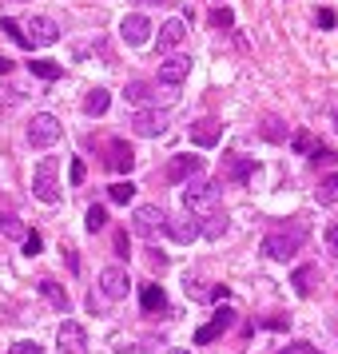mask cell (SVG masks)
<instances>
[{
    "label": "cell",
    "mask_w": 338,
    "mask_h": 354,
    "mask_svg": "<svg viewBox=\"0 0 338 354\" xmlns=\"http://www.w3.org/2000/svg\"><path fill=\"white\" fill-rule=\"evenodd\" d=\"M306 235H310V223L299 215V219H290L287 227L271 231V235L263 239V251H267V259H274V263H287V259L299 255V247L306 243Z\"/></svg>",
    "instance_id": "1"
},
{
    "label": "cell",
    "mask_w": 338,
    "mask_h": 354,
    "mask_svg": "<svg viewBox=\"0 0 338 354\" xmlns=\"http://www.w3.org/2000/svg\"><path fill=\"white\" fill-rule=\"evenodd\" d=\"M219 199H223V187H219L215 179H191V183L183 187V211L195 215V219L219 211Z\"/></svg>",
    "instance_id": "2"
},
{
    "label": "cell",
    "mask_w": 338,
    "mask_h": 354,
    "mask_svg": "<svg viewBox=\"0 0 338 354\" xmlns=\"http://www.w3.org/2000/svg\"><path fill=\"white\" fill-rule=\"evenodd\" d=\"M56 171H60V160L48 156V160L36 163V176H32V195L40 203H56L60 199V183H56Z\"/></svg>",
    "instance_id": "3"
},
{
    "label": "cell",
    "mask_w": 338,
    "mask_h": 354,
    "mask_svg": "<svg viewBox=\"0 0 338 354\" xmlns=\"http://www.w3.org/2000/svg\"><path fill=\"white\" fill-rule=\"evenodd\" d=\"M60 136H64V128H60V120H56L52 112H40V115H32V120H28V144L40 147V151H44V147H52Z\"/></svg>",
    "instance_id": "4"
},
{
    "label": "cell",
    "mask_w": 338,
    "mask_h": 354,
    "mask_svg": "<svg viewBox=\"0 0 338 354\" xmlns=\"http://www.w3.org/2000/svg\"><path fill=\"white\" fill-rule=\"evenodd\" d=\"M131 131L144 136V140H156V136L167 131V112L163 108H140V112L131 115Z\"/></svg>",
    "instance_id": "5"
},
{
    "label": "cell",
    "mask_w": 338,
    "mask_h": 354,
    "mask_svg": "<svg viewBox=\"0 0 338 354\" xmlns=\"http://www.w3.org/2000/svg\"><path fill=\"white\" fill-rule=\"evenodd\" d=\"M131 223H135L140 235H160V231H167V211L156 207V203H140L135 215H131Z\"/></svg>",
    "instance_id": "6"
},
{
    "label": "cell",
    "mask_w": 338,
    "mask_h": 354,
    "mask_svg": "<svg viewBox=\"0 0 338 354\" xmlns=\"http://www.w3.org/2000/svg\"><path fill=\"white\" fill-rule=\"evenodd\" d=\"M56 346H60V354H88V330L80 322L64 319L60 322V335H56Z\"/></svg>",
    "instance_id": "7"
},
{
    "label": "cell",
    "mask_w": 338,
    "mask_h": 354,
    "mask_svg": "<svg viewBox=\"0 0 338 354\" xmlns=\"http://www.w3.org/2000/svg\"><path fill=\"white\" fill-rule=\"evenodd\" d=\"M28 28H24V36H28V44L32 48H48V44H56L60 40V24L48 17H32V20H24Z\"/></svg>",
    "instance_id": "8"
},
{
    "label": "cell",
    "mask_w": 338,
    "mask_h": 354,
    "mask_svg": "<svg viewBox=\"0 0 338 354\" xmlns=\"http://www.w3.org/2000/svg\"><path fill=\"white\" fill-rule=\"evenodd\" d=\"M120 36H124V44L140 48V44L151 40V20H147L144 12H128V17L120 20Z\"/></svg>",
    "instance_id": "9"
},
{
    "label": "cell",
    "mask_w": 338,
    "mask_h": 354,
    "mask_svg": "<svg viewBox=\"0 0 338 354\" xmlns=\"http://www.w3.org/2000/svg\"><path fill=\"white\" fill-rule=\"evenodd\" d=\"M199 167H203V160L199 156H191V151H179L176 160L167 163V183H191V176H199Z\"/></svg>",
    "instance_id": "10"
},
{
    "label": "cell",
    "mask_w": 338,
    "mask_h": 354,
    "mask_svg": "<svg viewBox=\"0 0 338 354\" xmlns=\"http://www.w3.org/2000/svg\"><path fill=\"white\" fill-rule=\"evenodd\" d=\"M100 290L108 295V299H128V290H131V279L124 267H104L100 271Z\"/></svg>",
    "instance_id": "11"
},
{
    "label": "cell",
    "mask_w": 338,
    "mask_h": 354,
    "mask_svg": "<svg viewBox=\"0 0 338 354\" xmlns=\"http://www.w3.org/2000/svg\"><path fill=\"white\" fill-rule=\"evenodd\" d=\"M187 72H191V56H167L160 64V84L179 88V84L187 80Z\"/></svg>",
    "instance_id": "12"
},
{
    "label": "cell",
    "mask_w": 338,
    "mask_h": 354,
    "mask_svg": "<svg viewBox=\"0 0 338 354\" xmlns=\"http://www.w3.org/2000/svg\"><path fill=\"white\" fill-rule=\"evenodd\" d=\"M231 322H235V310H231V306H219V310L211 315L207 326H199V330H195V342H215V338L223 335Z\"/></svg>",
    "instance_id": "13"
},
{
    "label": "cell",
    "mask_w": 338,
    "mask_h": 354,
    "mask_svg": "<svg viewBox=\"0 0 338 354\" xmlns=\"http://www.w3.org/2000/svg\"><path fill=\"white\" fill-rule=\"evenodd\" d=\"M223 140V120H195L191 124V144L195 147H215Z\"/></svg>",
    "instance_id": "14"
},
{
    "label": "cell",
    "mask_w": 338,
    "mask_h": 354,
    "mask_svg": "<svg viewBox=\"0 0 338 354\" xmlns=\"http://www.w3.org/2000/svg\"><path fill=\"white\" fill-rule=\"evenodd\" d=\"M167 235L176 243L199 239V219H195V215H167Z\"/></svg>",
    "instance_id": "15"
},
{
    "label": "cell",
    "mask_w": 338,
    "mask_h": 354,
    "mask_svg": "<svg viewBox=\"0 0 338 354\" xmlns=\"http://www.w3.org/2000/svg\"><path fill=\"white\" fill-rule=\"evenodd\" d=\"M183 36H187V24H183L179 17H171V20H167V24L160 28V40H156V48L167 56V52H176L179 44H183Z\"/></svg>",
    "instance_id": "16"
},
{
    "label": "cell",
    "mask_w": 338,
    "mask_h": 354,
    "mask_svg": "<svg viewBox=\"0 0 338 354\" xmlns=\"http://www.w3.org/2000/svg\"><path fill=\"white\" fill-rule=\"evenodd\" d=\"M131 163H135V156H131V147L124 144V140H112L108 144V167H112L115 176H128Z\"/></svg>",
    "instance_id": "17"
},
{
    "label": "cell",
    "mask_w": 338,
    "mask_h": 354,
    "mask_svg": "<svg viewBox=\"0 0 338 354\" xmlns=\"http://www.w3.org/2000/svg\"><path fill=\"white\" fill-rule=\"evenodd\" d=\"M140 306H144V315H160V310H167V295H163V287L147 283V287L140 290Z\"/></svg>",
    "instance_id": "18"
},
{
    "label": "cell",
    "mask_w": 338,
    "mask_h": 354,
    "mask_svg": "<svg viewBox=\"0 0 338 354\" xmlns=\"http://www.w3.org/2000/svg\"><path fill=\"white\" fill-rule=\"evenodd\" d=\"M124 100H128V104H140V108H144V104H156V100H160V92H156L151 84H144V80H131L128 88H124Z\"/></svg>",
    "instance_id": "19"
},
{
    "label": "cell",
    "mask_w": 338,
    "mask_h": 354,
    "mask_svg": "<svg viewBox=\"0 0 338 354\" xmlns=\"http://www.w3.org/2000/svg\"><path fill=\"white\" fill-rule=\"evenodd\" d=\"M322 274H319V267H314V263H306V267H299V271H294V279H290V283H294V290H299V295H310V290H314V283H319Z\"/></svg>",
    "instance_id": "20"
},
{
    "label": "cell",
    "mask_w": 338,
    "mask_h": 354,
    "mask_svg": "<svg viewBox=\"0 0 338 354\" xmlns=\"http://www.w3.org/2000/svg\"><path fill=\"white\" fill-rule=\"evenodd\" d=\"M223 231H227V215H219V211L203 215V223H199V235L203 239H223Z\"/></svg>",
    "instance_id": "21"
},
{
    "label": "cell",
    "mask_w": 338,
    "mask_h": 354,
    "mask_svg": "<svg viewBox=\"0 0 338 354\" xmlns=\"http://www.w3.org/2000/svg\"><path fill=\"white\" fill-rule=\"evenodd\" d=\"M108 104H112L108 88H92V92L84 96V112H88V115H104V112H108Z\"/></svg>",
    "instance_id": "22"
},
{
    "label": "cell",
    "mask_w": 338,
    "mask_h": 354,
    "mask_svg": "<svg viewBox=\"0 0 338 354\" xmlns=\"http://www.w3.org/2000/svg\"><path fill=\"white\" fill-rule=\"evenodd\" d=\"M40 295L48 299L56 310H68V290L60 287V283H52V279H40Z\"/></svg>",
    "instance_id": "23"
},
{
    "label": "cell",
    "mask_w": 338,
    "mask_h": 354,
    "mask_svg": "<svg viewBox=\"0 0 338 354\" xmlns=\"http://www.w3.org/2000/svg\"><path fill=\"white\" fill-rule=\"evenodd\" d=\"M28 72H32L36 80H60V72H64V68L56 64V60H28Z\"/></svg>",
    "instance_id": "24"
},
{
    "label": "cell",
    "mask_w": 338,
    "mask_h": 354,
    "mask_svg": "<svg viewBox=\"0 0 338 354\" xmlns=\"http://www.w3.org/2000/svg\"><path fill=\"white\" fill-rule=\"evenodd\" d=\"M290 144H294V151H303V156H310V160H314V156H319V151H326V147L319 144V140H314V136H310V131H294V140H290Z\"/></svg>",
    "instance_id": "25"
},
{
    "label": "cell",
    "mask_w": 338,
    "mask_h": 354,
    "mask_svg": "<svg viewBox=\"0 0 338 354\" xmlns=\"http://www.w3.org/2000/svg\"><path fill=\"white\" fill-rule=\"evenodd\" d=\"M319 203L322 207H330V203H338V171L335 176H326V179H319Z\"/></svg>",
    "instance_id": "26"
},
{
    "label": "cell",
    "mask_w": 338,
    "mask_h": 354,
    "mask_svg": "<svg viewBox=\"0 0 338 354\" xmlns=\"http://www.w3.org/2000/svg\"><path fill=\"white\" fill-rule=\"evenodd\" d=\"M0 28H4V32L12 36V40H17L20 48H28V52H32V44H28V36H24V28H20V20H12V17H0Z\"/></svg>",
    "instance_id": "27"
},
{
    "label": "cell",
    "mask_w": 338,
    "mask_h": 354,
    "mask_svg": "<svg viewBox=\"0 0 338 354\" xmlns=\"http://www.w3.org/2000/svg\"><path fill=\"white\" fill-rule=\"evenodd\" d=\"M0 235H8V239H24L28 231H24V223H20L17 215H0Z\"/></svg>",
    "instance_id": "28"
},
{
    "label": "cell",
    "mask_w": 338,
    "mask_h": 354,
    "mask_svg": "<svg viewBox=\"0 0 338 354\" xmlns=\"http://www.w3.org/2000/svg\"><path fill=\"white\" fill-rule=\"evenodd\" d=\"M104 223H108V211L100 207V203H92V207H88V219H84V227L96 235V231H104Z\"/></svg>",
    "instance_id": "29"
},
{
    "label": "cell",
    "mask_w": 338,
    "mask_h": 354,
    "mask_svg": "<svg viewBox=\"0 0 338 354\" xmlns=\"http://www.w3.org/2000/svg\"><path fill=\"white\" fill-rule=\"evenodd\" d=\"M251 176H255V163L251 160H231V179L235 183H247Z\"/></svg>",
    "instance_id": "30"
},
{
    "label": "cell",
    "mask_w": 338,
    "mask_h": 354,
    "mask_svg": "<svg viewBox=\"0 0 338 354\" xmlns=\"http://www.w3.org/2000/svg\"><path fill=\"white\" fill-rule=\"evenodd\" d=\"M135 199V183H112V203H131Z\"/></svg>",
    "instance_id": "31"
},
{
    "label": "cell",
    "mask_w": 338,
    "mask_h": 354,
    "mask_svg": "<svg viewBox=\"0 0 338 354\" xmlns=\"http://www.w3.org/2000/svg\"><path fill=\"white\" fill-rule=\"evenodd\" d=\"M263 136H267V140H274V144H279V140H287V131H283V124H279V120H263Z\"/></svg>",
    "instance_id": "32"
},
{
    "label": "cell",
    "mask_w": 338,
    "mask_h": 354,
    "mask_svg": "<svg viewBox=\"0 0 338 354\" xmlns=\"http://www.w3.org/2000/svg\"><path fill=\"white\" fill-rule=\"evenodd\" d=\"M211 24H215V28H231V24H235V12H231V8H215V12H211Z\"/></svg>",
    "instance_id": "33"
},
{
    "label": "cell",
    "mask_w": 338,
    "mask_h": 354,
    "mask_svg": "<svg viewBox=\"0 0 338 354\" xmlns=\"http://www.w3.org/2000/svg\"><path fill=\"white\" fill-rule=\"evenodd\" d=\"M20 251H24L28 259H32V255H40V251H44V243H40V235H36V231H28V235H24V247H20Z\"/></svg>",
    "instance_id": "34"
},
{
    "label": "cell",
    "mask_w": 338,
    "mask_h": 354,
    "mask_svg": "<svg viewBox=\"0 0 338 354\" xmlns=\"http://www.w3.org/2000/svg\"><path fill=\"white\" fill-rule=\"evenodd\" d=\"M335 12H330V8H319V12H314V24H319L322 32H330V28H335Z\"/></svg>",
    "instance_id": "35"
},
{
    "label": "cell",
    "mask_w": 338,
    "mask_h": 354,
    "mask_svg": "<svg viewBox=\"0 0 338 354\" xmlns=\"http://www.w3.org/2000/svg\"><path fill=\"white\" fill-rule=\"evenodd\" d=\"M326 251L338 259V223H335V227H326Z\"/></svg>",
    "instance_id": "36"
},
{
    "label": "cell",
    "mask_w": 338,
    "mask_h": 354,
    "mask_svg": "<svg viewBox=\"0 0 338 354\" xmlns=\"http://www.w3.org/2000/svg\"><path fill=\"white\" fill-rule=\"evenodd\" d=\"M8 354H44V351H40V342H17Z\"/></svg>",
    "instance_id": "37"
},
{
    "label": "cell",
    "mask_w": 338,
    "mask_h": 354,
    "mask_svg": "<svg viewBox=\"0 0 338 354\" xmlns=\"http://www.w3.org/2000/svg\"><path fill=\"white\" fill-rule=\"evenodd\" d=\"M68 176H72V183H84V176H88V167H84L80 160H72V167H68Z\"/></svg>",
    "instance_id": "38"
},
{
    "label": "cell",
    "mask_w": 338,
    "mask_h": 354,
    "mask_svg": "<svg viewBox=\"0 0 338 354\" xmlns=\"http://www.w3.org/2000/svg\"><path fill=\"white\" fill-rule=\"evenodd\" d=\"M115 255H120V259H128V255H131V247H128V235H124V231L115 235Z\"/></svg>",
    "instance_id": "39"
},
{
    "label": "cell",
    "mask_w": 338,
    "mask_h": 354,
    "mask_svg": "<svg viewBox=\"0 0 338 354\" xmlns=\"http://www.w3.org/2000/svg\"><path fill=\"white\" fill-rule=\"evenodd\" d=\"M283 354H314V346H310V342H290Z\"/></svg>",
    "instance_id": "40"
},
{
    "label": "cell",
    "mask_w": 338,
    "mask_h": 354,
    "mask_svg": "<svg viewBox=\"0 0 338 354\" xmlns=\"http://www.w3.org/2000/svg\"><path fill=\"white\" fill-rule=\"evenodd\" d=\"M131 4H140V8H160V4H167V0H131Z\"/></svg>",
    "instance_id": "41"
},
{
    "label": "cell",
    "mask_w": 338,
    "mask_h": 354,
    "mask_svg": "<svg viewBox=\"0 0 338 354\" xmlns=\"http://www.w3.org/2000/svg\"><path fill=\"white\" fill-rule=\"evenodd\" d=\"M8 72H12V60H4V56H0V76H8Z\"/></svg>",
    "instance_id": "42"
},
{
    "label": "cell",
    "mask_w": 338,
    "mask_h": 354,
    "mask_svg": "<svg viewBox=\"0 0 338 354\" xmlns=\"http://www.w3.org/2000/svg\"><path fill=\"white\" fill-rule=\"evenodd\" d=\"M167 354H191V351H167Z\"/></svg>",
    "instance_id": "43"
},
{
    "label": "cell",
    "mask_w": 338,
    "mask_h": 354,
    "mask_svg": "<svg viewBox=\"0 0 338 354\" xmlns=\"http://www.w3.org/2000/svg\"><path fill=\"white\" fill-rule=\"evenodd\" d=\"M335 131H338V115H335Z\"/></svg>",
    "instance_id": "44"
}]
</instances>
